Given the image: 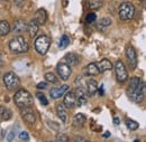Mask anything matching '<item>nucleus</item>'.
Masks as SVG:
<instances>
[{"instance_id": "nucleus-1", "label": "nucleus", "mask_w": 146, "mask_h": 142, "mask_svg": "<svg viewBox=\"0 0 146 142\" xmlns=\"http://www.w3.org/2000/svg\"><path fill=\"white\" fill-rule=\"evenodd\" d=\"M127 95L130 100L136 103H141L145 95V84L138 77L130 80V83L127 87Z\"/></svg>"}, {"instance_id": "nucleus-2", "label": "nucleus", "mask_w": 146, "mask_h": 142, "mask_svg": "<svg viewBox=\"0 0 146 142\" xmlns=\"http://www.w3.org/2000/svg\"><path fill=\"white\" fill-rule=\"evenodd\" d=\"M14 101H15V104L19 107V108H23V107H28L33 105V96L31 95V93L26 89H21L16 92L15 96H14Z\"/></svg>"}, {"instance_id": "nucleus-3", "label": "nucleus", "mask_w": 146, "mask_h": 142, "mask_svg": "<svg viewBox=\"0 0 146 142\" xmlns=\"http://www.w3.org/2000/svg\"><path fill=\"white\" fill-rule=\"evenodd\" d=\"M9 48L13 53L16 54H23L28 52L29 49V45L27 43V40L23 37V36H17L15 38H13L9 41Z\"/></svg>"}, {"instance_id": "nucleus-4", "label": "nucleus", "mask_w": 146, "mask_h": 142, "mask_svg": "<svg viewBox=\"0 0 146 142\" xmlns=\"http://www.w3.org/2000/svg\"><path fill=\"white\" fill-rule=\"evenodd\" d=\"M118 15H119L120 20H123V21H128V20L133 19L134 16H135V7H134V5H131L130 2H123L119 6Z\"/></svg>"}, {"instance_id": "nucleus-5", "label": "nucleus", "mask_w": 146, "mask_h": 142, "mask_svg": "<svg viewBox=\"0 0 146 142\" xmlns=\"http://www.w3.org/2000/svg\"><path fill=\"white\" fill-rule=\"evenodd\" d=\"M50 45H51V39L46 35L38 36L35 39V43H34V47H35L36 52L40 55H45L47 53Z\"/></svg>"}, {"instance_id": "nucleus-6", "label": "nucleus", "mask_w": 146, "mask_h": 142, "mask_svg": "<svg viewBox=\"0 0 146 142\" xmlns=\"http://www.w3.org/2000/svg\"><path fill=\"white\" fill-rule=\"evenodd\" d=\"M3 83H5V86L9 91H15L20 84V80L17 76V74H15L14 72H8L3 76Z\"/></svg>"}, {"instance_id": "nucleus-7", "label": "nucleus", "mask_w": 146, "mask_h": 142, "mask_svg": "<svg viewBox=\"0 0 146 142\" xmlns=\"http://www.w3.org/2000/svg\"><path fill=\"white\" fill-rule=\"evenodd\" d=\"M115 72H116V78L119 83L126 82L128 78V72L126 70L125 64L121 60H117L115 64Z\"/></svg>"}, {"instance_id": "nucleus-8", "label": "nucleus", "mask_w": 146, "mask_h": 142, "mask_svg": "<svg viewBox=\"0 0 146 142\" xmlns=\"http://www.w3.org/2000/svg\"><path fill=\"white\" fill-rule=\"evenodd\" d=\"M126 57L128 60V65L131 70H135L137 66V55H136V51L133 46L128 45L126 48Z\"/></svg>"}, {"instance_id": "nucleus-9", "label": "nucleus", "mask_w": 146, "mask_h": 142, "mask_svg": "<svg viewBox=\"0 0 146 142\" xmlns=\"http://www.w3.org/2000/svg\"><path fill=\"white\" fill-rule=\"evenodd\" d=\"M56 71H57V74L60 75V77H61L63 81H68L69 77H70L71 74H72L71 67H70L68 64H64V63H60V64H57Z\"/></svg>"}, {"instance_id": "nucleus-10", "label": "nucleus", "mask_w": 146, "mask_h": 142, "mask_svg": "<svg viewBox=\"0 0 146 142\" xmlns=\"http://www.w3.org/2000/svg\"><path fill=\"white\" fill-rule=\"evenodd\" d=\"M74 94H75V97H76V105L78 106H81V105L87 103V95H88L87 89H84L82 86H79L74 91Z\"/></svg>"}, {"instance_id": "nucleus-11", "label": "nucleus", "mask_w": 146, "mask_h": 142, "mask_svg": "<svg viewBox=\"0 0 146 142\" xmlns=\"http://www.w3.org/2000/svg\"><path fill=\"white\" fill-rule=\"evenodd\" d=\"M21 115H23L25 122L28 123L29 125H33L35 123V121H36L35 113H34V111L31 108V106L23 107V108H21Z\"/></svg>"}, {"instance_id": "nucleus-12", "label": "nucleus", "mask_w": 146, "mask_h": 142, "mask_svg": "<svg viewBox=\"0 0 146 142\" xmlns=\"http://www.w3.org/2000/svg\"><path fill=\"white\" fill-rule=\"evenodd\" d=\"M64 106L66 108H73V107L76 106V97H75V94L74 92H66L65 93V96H64Z\"/></svg>"}, {"instance_id": "nucleus-13", "label": "nucleus", "mask_w": 146, "mask_h": 142, "mask_svg": "<svg viewBox=\"0 0 146 142\" xmlns=\"http://www.w3.org/2000/svg\"><path fill=\"white\" fill-rule=\"evenodd\" d=\"M70 89V87L68 85H62L60 87H56V89H52L50 92V95H51V99L56 100V99H60L61 96H63Z\"/></svg>"}, {"instance_id": "nucleus-14", "label": "nucleus", "mask_w": 146, "mask_h": 142, "mask_svg": "<svg viewBox=\"0 0 146 142\" xmlns=\"http://www.w3.org/2000/svg\"><path fill=\"white\" fill-rule=\"evenodd\" d=\"M26 29H27V24H26L24 20L18 19V20L15 21L14 27H13V32H14V34L20 35V34H23Z\"/></svg>"}, {"instance_id": "nucleus-15", "label": "nucleus", "mask_w": 146, "mask_h": 142, "mask_svg": "<svg viewBox=\"0 0 146 142\" xmlns=\"http://www.w3.org/2000/svg\"><path fill=\"white\" fill-rule=\"evenodd\" d=\"M86 121H87L86 115L82 114V113H78L73 118V126H75L76 129H82L84 126Z\"/></svg>"}, {"instance_id": "nucleus-16", "label": "nucleus", "mask_w": 146, "mask_h": 142, "mask_svg": "<svg viewBox=\"0 0 146 142\" xmlns=\"http://www.w3.org/2000/svg\"><path fill=\"white\" fill-rule=\"evenodd\" d=\"M34 20L38 25H44L47 20V14H46L45 9H38L34 16Z\"/></svg>"}, {"instance_id": "nucleus-17", "label": "nucleus", "mask_w": 146, "mask_h": 142, "mask_svg": "<svg viewBox=\"0 0 146 142\" xmlns=\"http://www.w3.org/2000/svg\"><path fill=\"white\" fill-rule=\"evenodd\" d=\"M83 73H84V75H88V76L98 75L99 74V70H98L97 64L96 63H90L89 65H87V67H84Z\"/></svg>"}, {"instance_id": "nucleus-18", "label": "nucleus", "mask_w": 146, "mask_h": 142, "mask_svg": "<svg viewBox=\"0 0 146 142\" xmlns=\"http://www.w3.org/2000/svg\"><path fill=\"white\" fill-rule=\"evenodd\" d=\"M97 91H98V82L96 81V80H89L88 81V83H87V92H88V95H94L96 93H97Z\"/></svg>"}, {"instance_id": "nucleus-19", "label": "nucleus", "mask_w": 146, "mask_h": 142, "mask_svg": "<svg viewBox=\"0 0 146 142\" xmlns=\"http://www.w3.org/2000/svg\"><path fill=\"white\" fill-rule=\"evenodd\" d=\"M97 66H98L99 73H104V72H106V71L112 70V64H111V62L108 60V59H102V60H100V62L97 64Z\"/></svg>"}, {"instance_id": "nucleus-20", "label": "nucleus", "mask_w": 146, "mask_h": 142, "mask_svg": "<svg viewBox=\"0 0 146 142\" xmlns=\"http://www.w3.org/2000/svg\"><path fill=\"white\" fill-rule=\"evenodd\" d=\"M65 60H66V63H68L69 66H75L80 62V57L76 54L70 53L65 55Z\"/></svg>"}, {"instance_id": "nucleus-21", "label": "nucleus", "mask_w": 146, "mask_h": 142, "mask_svg": "<svg viewBox=\"0 0 146 142\" xmlns=\"http://www.w3.org/2000/svg\"><path fill=\"white\" fill-rule=\"evenodd\" d=\"M38 24H37L36 21L33 19L28 25H27V32H28V34H29V36L32 37V38H34L35 36H36V34H37V32H38Z\"/></svg>"}, {"instance_id": "nucleus-22", "label": "nucleus", "mask_w": 146, "mask_h": 142, "mask_svg": "<svg viewBox=\"0 0 146 142\" xmlns=\"http://www.w3.org/2000/svg\"><path fill=\"white\" fill-rule=\"evenodd\" d=\"M13 116V112L7 107L0 106V119L2 121H8Z\"/></svg>"}, {"instance_id": "nucleus-23", "label": "nucleus", "mask_w": 146, "mask_h": 142, "mask_svg": "<svg viewBox=\"0 0 146 142\" xmlns=\"http://www.w3.org/2000/svg\"><path fill=\"white\" fill-rule=\"evenodd\" d=\"M11 28L8 21L6 20H1L0 21V36H6L10 33Z\"/></svg>"}, {"instance_id": "nucleus-24", "label": "nucleus", "mask_w": 146, "mask_h": 142, "mask_svg": "<svg viewBox=\"0 0 146 142\" xmlns=\"http://www.w3.org/2000/svg\"><path fill=\"white\" fill-rule=\"evenodd\" d=\"M56 110H57V115L58 118L61 119L62 122H66V119H68V113L65 111V108L63 106V104H57L56 105Z\"/></svg>"}, {"instance_id": "nucleus-25", "label": "nucleus", "mask_w": 146, "mask_h": 142, "mask_svg": "<svg viewBox=\"0 0 146 142\" xmlns=\"http://www.w3.org/2000/svg\"><path fill=\"white\" fill-rule=\"evenodd\" d=\"M69 44H70V38H69V36L63 35L61 37V39H60V44H58L60 48H61V49H64V48H66V47L69 46Z\"/></svg>"}, {"instance_id": "nucleus-26", "label": "nucleus", "mask_w": 146, "mask_h": 142, "mask_svg": "<svg viewBox=\"0 0 146 142\" xmlns=\"http://www.w3.org/2000/svg\"><path fill=\"white\" fill-rule=\"evenodd\" d=\"M45 80H46V82H50L52 84H57L58 83V78L53 73H46L45 74Z\"/></svg>"}, {"instance_id": "nucleus-27", "label": "nucleus", "mask_w": 146, "mask_h": 142, "mask_svg": "<svg viewBox=\"0 0 146 142\" xmlns=\"http://www.w3.org/2000/svg\"><path fill=\"white\" fill-rule=\"evenodd\" d=\"M109 25H111V19L110 18H102L101 20L98 21V27L100 29H104L105 27H107Z\"/></svg>"}, {"instance_id": "nucleus-28", "label": "nucleus", "mask_w": 146, "mask_h": 142, "mask_svg": "<svg viewBox=\"0 0 146 142\" xmlns=\"http://www.w3.org/2000/svg\"><path fill=\"white\" fill-rule=\"evenodd\" d=\"M126 126H127L129 130H137L138 128H139V124H138V122H136V121H134V120H126Z\"/></svg>"}, {"instance_id": "nucleus-29", "label": "nucleus", "mask_w": 146, "mask_h": 142, "mask_svg": "<svg viewBox=\"0 0 146 142\" xmlns=\"http://www.w3.org/2000/svg\"><path fill=\"white\" fill-rule=\"evenodd\" d=\"M17 129H18V128H16V126H13V128L10 129V131H9V133H8V135H7V140H8V141H13V140H14V138H15V135H16V133H17Z\"/></svg>"}, {"instance_id": "nucleus-30", "label": "nucleus", "mask_w": 146, "mask_h": 142, "mask_svg": "<svg viewBox=\"0 0 146 142\" xmlns=\"http://www.w3.org/2000/svg\"><path fill=\"white\" fill-rule=\"evenodd\" d=\"M36 96H37V99L39 100V102H40L42 105H47V104H48V101H47V99L45 97V95H44L43 93L38 92L36 94Z\"/></svg>"}, {"instance_id": "nucleus-31", "label": "nucleus", "mask_w": 146, "mask_h": 142, "mask_svg": "<svg viewBox=\"0 0 146 142\" xmlns=\"http://www.w3.org/2000/svg\"><path fill=\"white\" fill-rule=\"evenodd\" d=\"M96 20H97V15H96V14H93V12L88 14V15H87V17H86V21H87L88 24H92V22H94Z\"/></svg>"}, {"instance_id": "nucleus-32", "label": "nucleus", "mask_w": 146, "mask_h": 142, "mask_svg": "<svg viewBox=\"0 0 146 142\" xmlns=\"http://www.w3.org/2000/svg\"><path fill=\"white\" fill-rule=\"evenodd\" d=\"M18 138H19V140H21V141H28V140H29V134H28V132H26V131H21V132L19 133Z\"/></svg>"}, {"instance_id": "nucleus-33", "label": "nucleus", "mask_w": 146, "mask_h": 142, "mask_svg": "<svg viewBox=\"0 0 146 142\" xmlns=\"http://www.w3.org/2000/svg\"><path fill=\"white\" fill-rule=\"evenodd\" d=\"M90 9H99L101 6H102V2H101V0H99V1H92V2H90Z\"/></svg>"}, {"instance_id": "nucleus-34", "label": "nucleus", "mask_w": 146, "mask_h": 142, "mask_svg": "<svg viewBox=\"0 0 146 142\" xmlns=\"http://www.w3.org/2000/svg\"><path fill=\"white\" fill-rule=\"evenodd\" d=\"M56 140H57V141L66 142V141H69L70 139H69V137H68L66 134H64V133H58V134L56 135Z\"/></svg>"}, {"instance_id": "nucleus-35", "label": "nucleus", "mask_w": 146, "mask_h": 142, "mask_svg": "<svg viewBox=\"0 0 146 142\" xmlns=\"http://www.w3.org/2000/svg\"><path fill=\"white\" fill-rule=\"evenodd\" d=\"M38 89H44L47 87V83H45V82H40V83H38L36 86Z\"/></svg>"}, {"instance_id": "nucleus-36", "label": "nucleus", "mask_w": 146, "mask_h": 142, "mask_svg": "<svg viewBox=\"0 0 146 142\" xmlns=\"http://www.w3.org/2000/svg\"><path fill=\"white\" fill-rule=\"evenodd\" d=\"M24 3H25V0H15V5L18 7H21Z\"/></svg>"}, {"instance_id": "nucleus-37", "label": "nucleus", "mask_w": 146, "mask_h": 142, "mask_svg": "<svg viewBox=\"0 0 146 142\" xmlns=\"http://www.w3.org/2000/svg\"><path fill=\"white\" fill-rule=\"evenodd\" d=\"M75 141H87V139H83V138H81V137H76V138H75Z\"/></svg>"}, {"instance_id": "nucleus-38", "label": "nucleus", "mask_w": 146, "mask_h": 142, "mask_svg": "<svg viewBox=\"0 0 146 142\" xmlns=\"http://www.w3.org/2000/svg\"><path fill=\"white\" fill-rule=\"evenodd\" d=\"M110 137V132L109 131H107L106 133H104V138H109Z\"/></svg>"}, {"instance_id": "nucleus-39", "label": "nucleus", "mask_w": 146, "mask_h": 142, "mask_svg": "<svg viewBox=\"0 0 146 142\" xmlns=\"http://www.w3.org/2000/svg\"><path fill=\"white\" fill-rule=\"evenodd\" d=\"M119 122H120V121H119V119H118V118H115L113 123H115V124H119Z\"/></svg>"}, {"instance_id": "nucleus-40", "label": "nucleus", "mask_w": 146, "mask_h": 142, "mask_svg": "<svg viewBox=\"0 0 146 142\" xmlns=\"http://www.w3.org/2000/svg\"><path fill=\"white\" fill-rule=\"evenodd\" d=\"M100 95H104V86H100Z\"/></svg>"}, {"instance_id": "nucleus-41", "label": "nucleus", "mask_w": 146, "mask_h": 142, "mask_svg": "<svg viewBox=\"0 0 146 142\" xmlns=\"http://www.w3.org/2000/svg\"><path fill=\"white\" fill-rule=\"evenodd\" d=\"M0 65H1V56H0Z\"/></svg>"}, {"instance_id": "nucleus-42", "label": "nucleus", "mask_w": 146, "mask_h": 142, "mask_svg": "<svg viewBox=\"0 0 146 142\" xmlns=\"http://www.w3.org/2000/svg\"><path fill=\"white\" fill-rule=\"evenodd\" d=\"M141 1H143V2H144V1H145V0H141Z\"/></svg>"}]
</instances>
